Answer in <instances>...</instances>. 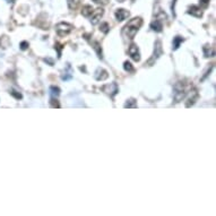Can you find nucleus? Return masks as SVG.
Returning <instances> with one entry per match:
<instances>
[{"label": "nucleus", "mask_w": 216, "mask_h": 216, "mask_svg": "<svg viewBox=\"0 0 216 216\" xmlns=\"http://www.w3.org/2000/svg\"><path fill=\"white\" fill-rule=\"evenodd\" d=\"M143 25V19L140 17H135L128 22V24L123 27V34L128 39H133L139 28Z\"/></svg>", "instance_id": "f257e3e1"}, {"label": "nucleus", "mask_w": 216, "mask_h": 216, "mask_svg": "<svg viewBox=\"0 0 216 216\" xmlns=\"http://www.w3.org/2000/svg\"><path fill=\"white\" fill-rule=\"evenodd\" d=\"M189 89V85H187L186 83H182V82H178L174 86V91H173V98H174L175 102H180L182 98H184Z\"/></svg>", "instance_id": "f03ea898"}, {"label": "nucleus", "mask_w": 216, "mask_h": 216, "mask_svg": "<svg viewBox=\"0 0 216 216\" xmlns=\"http://www.w3.org/2000/svg\"><path fill=\"white\" fill-rule=\"evenodd\" d=\"M73 31V25L68 23H59L57 24L56 26V32L59 36H67L69 33Z\"/></svg>", "instance_id": "7ed1b4c3"}, {"label": "nucleus", "mask_w": 216, "mask_h": 216, "mask_svg": "<svg viewBox=\"0 0 216 216\" xmlns=\"http://www.w3.org/2000/svg\"><path fill=\"white\" fill-rule=\"evenodd\" d=\"M102 89H103L104 92L107 93L108 95H110V96H114L116 94H118L119 92V87L118 85H117L116 83H112V84H109V85H105L102 87Z\"/></svg>", "instance_id": "20e7f679"}, {"label": "nucleus", "mask_w": 216, "mask_h": 216, "mask_svg": "<svg viewBox=\"0 0 216 216\" xmlns=\"http://www.w3.org/2000/svg\"><path fill=\"white\" fill-rule=\"evenodd\" d=\"M198 98H199V94H198V92H197V89H193V91H190L189 98H188V100H187V103H186V108H190L191 105H193L196 101L198 100Z\"/></svg>", "instance_id": "39448f33"}, {"label": "nucleus", "mask_w": 216, "mask_h": 216, "mask_svg": "<svg viewBox=\"0 0 216 216\" xmlns=\"http://www.w3.org/2000/svg\"><path fill=\"white\" fill-rule=\"evenodd\" d=\"M104 14V10L102 8H98L95 9L94 12H93V14L91 16H92V19H91V23L93 24V25H96V24L100 22L101 17L103 16Z\"/></svg>", "instance_id": "423d86ee"}, {"label": "nucleus", "mask_w": 216, "mask_h": 216, "mask_svg": "<svg viewBox=\"0 0 216 216\" xmlns=\"http://www.w3.org/2000/svg\"><path fill=\"white\" fill-rule=\"evenodd\" d=\"M129 56L131 57V59L133 61H139L140 60V53H139V50L136 44L130 45V48H129Z\"/></svg>", "instance_id": "0eeeda50"}, {"label": "nucleus", "mask_w": 216, "mask_h": 216, "mask_svg": "<svg viewBox=\"0 0 216 216\" xmlns=\"http://www.w3.org/2000/svg\"><path fill=\"white\" fill-rule=\"evenodd\" d=\"M162 53H163V51H162V47H161V42L157 41L156 42V47H155V50H154V54H153V57L151 58V60L148 61V63L151 65L152 62H154L155 60L158 58V57L162 56Z\"/></svg>", "instance_id": "6e6552de"}, {"label": "nucleus", "mask_w": 216, "mask_h": 216, "mask_svg": "<svg viewBox=\"0 0 216 216\" xmlns=\"http://www.w3.org/2000/svg\"><path fill=\"white\" fill-rule=\"evenodd\" d=\"M116 18H117V21H119V22H122V21H124L126 18H128L129 17V12L128 10H126V9H118L116 12Z\"/></svg>", "instance_id": "1a4fd4ad"}, {"label": "nucleus", "mask_w": 216, "mask_h": 216, "mask_svg": "<svg viewBox=\"0 0 216 216\" xmlns=\"http://www.w3.org/2000/svg\"><path fill=\"white\" fill-rule=\"evenodd\" d=\"M94 77L96 80H105L109 77V74H108L107 70H104V69H102V68H98V70L95 71Z\"/></svg>", "instance_id": "9d476101"}, {"label": "nucleus", "mask_w": 216, "mask_h": 216, "mask_svg": "<svg viewBox=\"0 0 216 216\" xmlns=\"http://www.w3.org/2000/svg\"><path fill=\"white\" fill-rule=\"evenodd\" d=\"M188 14L190 15L195 16V17H201L203 16V10L200 9V7H197V6H191L189 9H188Z\"/></svg>", "instance_id": "9b49d317"}, {"label": "nucleus", "mask_w": 216, "mask_h": 216, "mask_svg": "<svg viewBox=\"0 0 216 216\" xmlns=\"http://www.w3.org/2000/svg\"><path fill=\"white\" fill-rule=\"evenodd\" d=\"M151 28L155 32H161L163 28V24L160 19H155L154 22H152L151 24Z\"/></svg>", "instance_id": "f8f14e48"}, {"label": "nucleus", "mask_w": 216, "mask_h": 216, "mask_svg": "<svg viewBox=\"0 0 216 216\" xmlns=\"http://www.w3.org/2000/svg\"><path fill=\"white\" fill-rule=\"evenodd\" d=\"M73 77V69H71L70 65H67V70L63 71V75L61 76V78L63 80H68Z\"/></svg>", "instance_id": "ddd939ff"}, {"label": "nucleus", "mask_w": 216, "mask_h": 216, "mask_svg": "<svg viewBox=\"0 0 216 216\" xmlns=\"http://www.w3.org/2000/svg\"><path fill=\"white\" fill-rule=\"evenodd\" d=\"M93 12H94V9H93L92 6H89V5H86V6H84L83 9H82V14H83V16H85V17H89V16L93 14Z\"/></svg>", "instance_id": "4468645a"}, {"label": "nucleus", "mask_w": 216, "mask_h": 216, "mask_svg": "<svg viewBox=\"0 0 216 216\" xmlns=\"http://www.w3.org/2000/svg\"><path fill=\"white\" fill-rule=\"evenodd\" d=\"M204 53H205V57H214V54H215V51H214V49L210 45H205L204 47Z\"/></svg>", "instance_id": "2eb2a0df"}, {"label": "nucleus", "mask_w": 216, "mask_h": 216, "mask_svg": "<svg viewBox=\"0 0 216 216\" xmlns=\"http://www.w3.org/2000/svg\"><path fill=\"white\" fill-rule=\"evenodd\" d=\"M60 94V89L59 87H56V86H51L50 87V95L52 98H57Z\"/></svg>", "instance_id": "dca6fc26"}, {"label": "nucleus", "mask_w": 216, "mask_h": 216, "mask_svg": "<svg viewBox=\"0 0 216 216\" xmlns=\"http://www.w3.org/2000/svg\"><path fill=\"white\" fill-rule=\"evenodd\" d=\"M183 42V39L181 38V36H177V38H174L173 39V50H177V49H179V47H180V44Z\"/></svg>", "instance_id": "f3484780"}, {"label": "nucleus", "mask_w": 216, "mask_h": 216, "mask_svg": "<svg viewBox=\"0 0 216 216\" xmlns=\"http://www.w3.org/2000/svg\"><path fill=\"white\" fill-rule=\"evenodd\" d=\"M93 44V48L95 49V51H96V53H98V58H103V56H102V49H101V47H100V44H98V42H93L92 43Z\"/></svg>", "instance_id": "a211bd4d"}, {"label": "nucleus", "mask_w": 216, "mask_h": 216, "mask_svg": "<svg viewBox=\"0 0 216 216\" xmlns=\"http://www.w3.org/2000/svg\"><path fill=\"white\" fill-rule=\"evenodd\" d=\"M126 109L127 108H137V103H136V100L135 98H130V100H128L126 103H124L123 105Z\"/></svg>", "instance_id": "6ab92c4d"}, {"label": "nucleus", "mask_w": 216, "mask_h": 216, "mask_svg": "<svg viewBox=\"0 0 216 216\" xmlns=\"http://www.w3.org/2000/svg\"><path fill=\"white\" fill-rule=\"evenodd\" d=\"M79 1L80 0H67V3H68V6L70 9H76L78 7V5H79Z\"/></svg>", "instance_id": "aec40b11"}, {"label": "nucleus", "mask_w": 216, "mask_h": 216, "mask_svg": "<svg viewBox=\"0 0 216 216\" xmlns=\"http://www.w3.org/2000/svg\"><path fill=\"white\" fill-rule=\"evenodd\" d=\"M123 69H124L126 71H128V73H133V65H131V63H130L129 61H124V63H123Z\"/></svg>", "instance_id": "412c9836"}, {"label": "nucleus", "mask_w": 216, "mask_h": 216, "mask_svg": "<svg viewBox=\"0 0 216 216\" xmlns=\"http://www.w3.org/2000/svg\"><path fill=\"white\" fill-rule=\"evenodd\" d=\"M100 30L102 31V32L104 33V34H108L110 31V27H109V24L108 23H102L100 26Z\"/></svg>", "instance_id": "4be33fe9"}, {"label": "nucleus", "mask_w": 216, "mask_h": 216, "mask_svg": "<svg viewBox=\"0 0 216 216\" xmlns=\"http://www.w3.org/2000/svg\"><path fill=\"white\" fill-rule=\"evenodd\" d=\"M50 105H51V108H60V104L58 103V101L54 100V98H51Z\"/></svg>", "instance_id": "5701e85b"}, {"label": "nucleus", "mask_w": 216, "mask_h": 216, "mask_svg": "<svg viewBox=\"0 0 216 216\" xmlns=\"http://www.w3.org/2000/svg\"><path fill=\"white\" fill-rule=\"evenodd\" d=\"M62 45L61 44H59V43H57L56 44V47H54V49H57V51H58V57H61V49H62Z\"/></svg>", "instance_id": "b1692460"}, {"label": "nucleus", "mask_w": 216, "mask_h": 216, "mask_svg": "<svg viewBox=\"0 0 216 216\" xmlns=\"http://www.w3.org/2000/svg\"><path fill=\"white\" fill-rule=\"evenodd\" d=\"M10 94H12L13 96H15L16 98H18V100H19V98H22V94L19 92H17V91H12V92H10Z\"/></svg>", "instance_id": "393cba45"}, {"label": "nucleus", "mask_w": 216, "mask_h": 216, "mask_svg": "<svg viewBox=\"0 0 216 216\" xmlns=\"http://www.w3.org/2000/svg\"><path fill=\"white\" fill-rule=\"evenodd\" d=\"M209 1H210V0H199L200 5L203 7H205V8H206V7H208V5H209Z\"/></svg>", "instance_id": "a878e982"}, {"label": "nucleus", "mask_w": 216, "mask_h": 216, "mask_svg": "<svg viewBox=\"0 0 216 216\" xmlns=\"http://www.w3.org/2000/svg\"><path fill=\"white\" fill-rule=\"evenodd\" d=\"M95 3H98V5H107L108 3H109V0H93Z\"/></svg>", "instance_id": "bb28decb"}, {"label": "nucleus", "mask_w": 216, "mask_h": 216, "mask_svg": "<svg viewBox=\"0 0 216 216\" xmlns=\"http://www.w3.org/2000/svg\"><path fill=\"white\" fill-rule=\"evenodd\" d=\"M27 48H28V43H27L26 41L22 42V43H21V49H22V50H26Z\"/></svg>", "instance_id": "cd10ccee"}, {"label": "nucleus", "mask_w": 216, "mask_h": 216, "mask_svg": "<svg viewBox=\"0 0 216 216\" xmlns=\"http://www.w3.org/2000/svg\"><path fill=\"white\" fill-rule=\"evenodd\" d=\"M8 3H14V0H6Z\"/></svg>", "instance_id": "c85d7f7f"}]
</instances>
